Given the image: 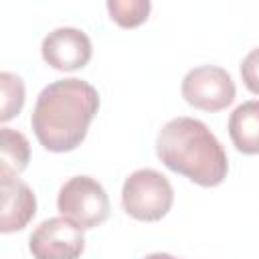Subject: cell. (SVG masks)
<instances>
[{"mask_svg": "<svg viewBox=\"0 0 259 259\" xmlns=\"http://www.w3.org/2000/svg\"><path fill=\"white\" fill-rule=\"evenodd\" d=\"M99 109L97 89L77 77L49 83L36 97L30 125L38 144L55 154L81 146Z\"/></svg>", "mask_w": 259, "mask_h": 259, "instance_id": "cell-1", "label": "cell"}, {"mask_svg": "<svg viewBox=\"0 0 259 259\" xmlns=\"http://www.w3.org/2000/svg\"><path fill=\"white\" fill-rule=\"evenodd\" d=\"M158 160L190 182L212 188L229 172V158L206 123L194 117H174L162 125L156 138Z\"/></svg>", "mask_w": 259, "mask_h": 259, "instance_id": "cell-2", "label": "cell"}, {"mask_svg": "<svg viewBox=\"0 0 259 259\" xmlns=\"http://www.w3.org/2000/svg\"><path fill=\"white\" fill-rule=\"evenodd\" d=\"M174 202V188L170 180L152 168H140L132 172L121 188L123 210L144 223L160 221L168 214Z\"/></svg>", "mask_w": 259, "mask_h": 259, "instance_id": "cell-3", "label": "cell"}, {"mask_svg": "<svg viewBox=\"0 0 259 259\" xmlns=\"http://www.w3.org/2000/svg\"><path fill=\"white\" fill-rule=\"evenodd\" d=\"M57 208L61 217L77 225L81 231L99 227L109 217V198L105 188L91 176L69 178L57 196Z\"/></svg>", "mask_w": 259, "mask_h": 259, "instance_id": "cell-4", "label": "cell"}, {"mask_svg": "<svg viewBox=\"0 0 259 259\" xmlns=\"http://www.w3.org/2000/svg\"><path fill=\"white\" fill-rule=\"evenodd\" d=\"M180 91L188 105L208 113L227 109L237 95L233 77L217 65H200L190 69L182 79Z\"/></svg>", "mask_w": 259, "mask_h": 259, "instance_id": "cell-5", "label": "cell"}, {"mask_svg": "<svg viewBox=\"0 0 259 259\" xmlns=\"http://www.w3.org/2000/svg\"><path fill=\"white\" fill-rule=\"evenodd\" d=\"M83 249V231L65 217L42 221L28 239V251L32 259H79Z\"/></svg>", "mask_w": 259, "mask_h": 259, "instance_id": "cell-6", "label": "cell"}, {"mask_svg": "<svg viewBox=\"0 0 259 259\" xmlns=\"http://www.w3.org/2000/svg\"><path fill=\"white\" fill-rule=\"evenodd\" d=\"M40 55L45 63L57 71H77L89 63L93 47L81 28L59 26L42 38Z\"/></svg>", "mask_w": 259, "mask_h": 259, "instance_id": "cell-7", "label": "cell"}, {"mask_svg": "<svg viewBox=\"0 0 259 259\" xmlns=\"http://www.w3.org/2000/svg\"><path fill=\"white\" fill-rule=\"evenodd\" d=\"M2 184V217L0 231L4 235L22 231L36 214V196L30 186L14 174L0 172Z\"/></svg>", "mask_w": 259, "mask_h": 259, "instance_id": "cell-8", "label": "cell"}, {"mask_svg": "<svg viewBox=\"0 0 259 259\" xmlns=\"http://www.w3.org/2000/svg\"><path fill=\"white\" fill-rule=\"evenodd\" d=\"M229 136L241 154H259V99L245 101L233 109L229 115Z\"/></svg>", "mask_w": 259, "mask_h": 259, "instance_id": "cell-9", "label": "cell"}, {"mask_svg": "<svg viewBox=\"0 0 259 259\" xmlns=\"http://www.w3.org/2000/svg\"><path fill=\"white\" fill-rule=\"evenodd\" d=\"M0 172H8L18 176L30 160V146L24 134L12 130V127H2L0 132Z\"/></svg>", "mask_w": 259, "mask_h": 259, "instance_id": "cell-10", "label": "cell"}, {"mask_svg": "<svg viewBox=\"0 0 259 259\" xmlns=\"http://www.w3.org/2000/svg\"><path fill=\"white\" fill-rule=\"evenodd\" d=\"M152 10L150 0H109L107 12L113 22H117L121 28H134L140 26Z\"/></svg>", "mask_w": 259, "mask_h": 259, "instance_id": "cell-11", "label": "cell"}, {"mask_svg": "<svg viewBox=\"0 0 259 259\" xmlns=\"http://www.w3.org/2000/svg\"><path fill=\"white\" fill-rule=\"evenodd\" d=\"M0 89H2V107H0V121L6 123L14 115L20 113L24 105V83L14 73H0Z\"/></svg>", "mask_w": 259, "mask_h": 259, "instance_id": "cell-12", "label": "cell"}, {"mask_svg": "<svg viewBox=\"0 0 259 259\" xmlns=\"http://www.w3.org/2000/svg\"><path fill=\"white\" fill-rule=\"evenodd\" d=\"M241 79H243L245 87L251 93L259 95V47L243 57V61H241Z\"/></svg>", "mask_w": 259, "mask_h": 259, "instance_id": "cell-13", "label": "cell"}, {"mask_svg": "<svg viewBox=\"0 0 259 259\" xmlns=\"http://www.w3.org/2000/svg\"><path fill=\"white\" fill-rule=\"evenodd\" d=\"M144 259H178V257H174V255H170V253H150V255H146Z\"/></svg>", "mask_w": 259, "mask_h": 259, "instance_id": "cell-14", "label": "cell"}]
</instances>
